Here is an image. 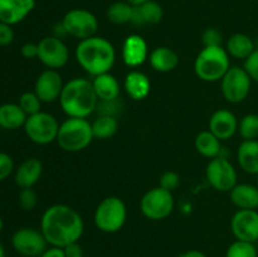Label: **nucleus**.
Returning <instances> with one entry per match:
<instances>
[{
  "label": "nucleus",
  "mask_w": 258,
  "mask_h": 257,
  "mask_svg": "<svg viewBox=\"0 0 258 257\" xmlns=\"http://www.w3.org/2000/svg\"><path fill=\"white\" fill-rule=\"evenodd\" d=\"M40 231L48 244L64 248L73 242H78L85 231V222L81 214L67 204L48 207L42 214Z\"/></svg>",
  "instance_id": "obj_1"
},
{
  "label": "nucleus",
  "mask_w": 258,
  "mask_h": 257,
  "mask_svg": "<svg viewBox=\"0 0 258 257\" xmlns=\"http://www.w3.org/2000/svg\"><path fill=\"white\" fill-rule=\"evenodd\" d=\"M75 54L78 65L92 77L110 72L116 60V50L112 43L98 35L80 40Z\"/></svg>",
  "instance_id": "obj_2"
},
{
  "label": "nucleus",
  "mask_w": 258,
  "mask_h": 257,
  "mask_svg": "<svg viewBox=\"0 0 258 257\" xmlns=\"http://www.w3.org/2000/svg\"><path fill=\"white\" fill-rule=\"evenodd\" d=\"M59 103L68 117L87 118L98 105L92 81L80 77L68 81L60 93Z\"/></svg>",
  "instance_id": "obj_3"
},
{
  "label": "nucleus",
  "mask_w": 258,
  "mask_h": 257,
  "mask_svg": "<svg viewBox=\"0 0 258 257\" xmlns=\"http://www.w3.org/2000/svg\"><path fill=\"white\" fill-rule=\"evenodd\" d=\"M231 68L229 54L222 45L204 47L194 62V71L198 78L206 82H217L223 78Z\"/></svg>",
  "instance_id": "obj_4"
},
{
  "label": "nucleus",
  "mask_w": 258,
  "mask_h": 257,
  "mask_svg": "<svg viewBox=\"0 0 258 257\" xmlns=\"http://www.w3.org/2000/svg\"><path fill=\"white\" fill-rule=\"evenodd\" d=\"M92 123L87 118L68 117L59 125L57 143L68 153L82 151L92 143Z\"/></svg>",
  "instance_id": "obj_5"
},
{
  "label": "nucleus",
  "mask_w": 258,
  "mask_h": 257,
  "mask_svg": "<svg viewBox=\"0 0 258 257\" xmlns=\"http://www.w3.org/2000/svg\"><path fill=\"white\" fill-rule=\"evenodd\" d=\"M127 209L122 199L118 197H107L102 199L93 214V222L101 232L116 233L125 224Z\"/></svg>",
  "instance_id": "obj_6"
},
{
  "label": "nucleus",
  "mask_w": 258,
  "mask_h": 257,
  "mask_svg": "<svg viewBox=\"0 0 258 257\" xmlns=\"http://www.w3.org/2000/svg\"><path fill=\"white\" fill-rule=\"evenodd\" d=\"M59 123L49 112L39 111L28 116L24 123V133L32 143L38 145H48L57 140Z\"/></svg>",
  "instance_id": "obj_7"
},
{
  "label": "nucleus",
  "mask_w": 258,
  "mask_h": 257,
  "mask_svg": "<svg viewBox=\"0 0 258 257\" xmlns=\"http://www.w3.org/2000/svg\"><path fill=\"white\" fill-rule=\"evenodd\" d=\"M174 209V197L171 191L161 186L150 189L140 201V211L148 219L161 221L171 214Z\"/></svg>",
  "instance_id": "obj_8"
},
{
  "label": "nucleus",
  "mask_w": 258,
  "mask_h": 257,
  "mask_svg": "<svg viewBox=\"0 0 258 257\" xmlns=\"http://www.w3.org/2000/svg\"><path fill=\"white\" fill-rule=\"evenodd\" d=\"M252 80L244 68L234 66L227 71L221 80V91L227 102L239 103L248 97Z\"/></svg>",
  "instance_id": "obj_9"
},
{
  "label": "nucleus",
  "mask_w": 258,
  "mask_h": 257,
  "mask_svg": "<svg viewBox=\"0 0 258 257\" xmlns=\"http://www.w3.org/2000/svg\"><path fill=\"white\" fill-rule=\"evenodd\" d=\"M206 176L211 186L218 191H231L237 185V171L233 164L224 156L211 159L206 169Z\"/></svg>",
  "instance_id": "obj_10"
},
{
  "label": "nucleus",
  "mask_w": 258,
  "mask_h": 257,
  "mask_svg": "<svg viewBox=\"0 0 258 257\" xmlns=\"http://www.w3.org/2000/svg\"><path fill=\"white\" fill-rule=\"evenodd\" d=\"M67 34L83 40L96 35L98 20L93 13L87 9H72L64 14L62 19Z\"/></svg>",
  "instance_id": "obj_11"
},
{
  "label": "nucleus",
  "mask_w": 258,
  "mask_h": 257,
  "mask_svg": "<svg viewBox=\"0 0 258 257\" xmlns=\"http://www.w3.org/2000/svg\"><path fill=\"white\" fill-rule=\"evenodd\" d=\"M47 244L42 231L30 227L17 229L12 236L13 248L23 257H39L48 248Z\"/></svg>",
  "instance_id": "obj_12"
},
{
  "label": "nucleus",
  "mask_w": 258,
  "mask_h": 257,
  "mask_svg": "<svg viewBox=\"0 0 258 257\" xmlns=\"http://www.w3.org/2000/svg\"><path fill=\"white\" fill-rule=\"evenodd\" d=\"M38 59L49 70H58L67 65L70 50L63 39L49 35L38 43Z\"/></svg>",
  "instance_id": "obj_13"
},
{
  "label": "nucleus",
  "mask_w": 258,
  "mask_h": 257,
  "mask_svg": "<svg viewBox=\"0 0 258 257\" xmlns=\"http://www.w3.org/2000/svg\"><path fill=\"white\" fill-rule=\"evenodd\" d=\"M231 231L236 239L257 243L258 242V211L238 209L231 219Z\"/></svg>",
  "instance_id": "obj_14"
},
{
  "label": "nucleus",
  "mask_w": 258,
  "mask_h": 257,
  "mask_svg": "<svg viewBox=\"0 0 258 257\" xmlns=\"http://www.w3.org/2000/svg\"><path fill=\"white\" fill-rule=\"evenodd\" d=\"M64 83L62 76L57 70H45L37 77L34 83V92L42 102H54L59 100Z\"/></svg>",
  "instance_id": "obj_15"
},
{
  "label": "nucleus",
  "mask_w": 258,
  "mask_h": 257,
  "mask_svg": "<svg viewBox=\"0 0 258 257\" xmlns=\"http://www.w3.org/2000/svg\"><path fill=\"white\" fill-rule=\"evenodd\" d=\"M238 122L239 121L232 111L221 108L209 118V131L221 141L228 140L238 131Z\"/></svg>",
  "instance_id": "obj_16"
},
{
  "label": "nucleus",
  "mask_w": 258,
  "mask_h": 257,
  "mask_svg": "<svg viewBox=\"0 0 258 257\" xmlns=\"http://www.w3.org/2000/svg\"><path fill=\"white\" fill-rule=\"evenodd\" d=\"M35 8V0H0V22L15 25L25 19Z\"/></svg>",
  "instance_id": "obj_17"
},
{
  "label": "nucleus",
  "mask_w": 258,
  "mask_h": 257,
  "mask_svg": "<svg viewBox=\"0 0 258 257\" xmlns=\"http://www.w3.org/2000/svg\"><path fill=\"white\" fill-rule=\"evenodd\" d=\"M149 58L148 43L141 35L131 34L122 44V59L128 67H139Z\"/></svg>",
  "instance_id": "obj_18"
},
{
  "label": "nucleus",
  "mask_w": 258,
  "mask_h": 257,
  "mask_svg": "<svg viewBox=\"0 0 258 257\" xmlns=\"http://www.w3.org/2000/svg\"><path fill=\"white\" fill-rule=\"evenodd\" d=\"M43 173V164L39 159L29 158L15 169L14 180L20 189L33 188L39 181Z\"/></svg>",
  "instance_id": "obj_19"
},
{
  "label": "nucleus",
  "mask_w": 258,
  "mask_h": 257,
  "mask_svg": "<svg viewBox=\"0 0 258 257\" xmlns=\"http://www.w3.org/2000/svg\"><path fill=\"white\" fill-rule=\"evenodd\" d=\"M92 86L98 101L101 102L116 101L120 96V83L117 78L110 72L95 76L92 78Z\"/></svg>",
  "instance_id": "obj_20"
},
{
  "label": "nucleus",
  "mask_w": 258,
  "mask_h": 257,
  "mask_svg": "<svg viewBox=\"0 0 258 257\" xmlns=\"http://www.w3.org/2000/svg\"><path fill=\"white\" fill-rule=\"evenodd\" d=\"M164 17L163 7L155 0H149L144 4L134 7L131 23L139 27L143 25H155L161 22Z\"/></svg>",
  "instance_id": "obj_21"
},
{
  "label": "nucleus",
  "mask_w": 258,
  "mask_h": 257,
  "mask_svg": "<svg viewBox=\"0 0 258 257\" xmlns=\"http://www.w3.org/2000/svg\"><path fill=\"white\" fill-rule=\"evenodd\" d=\"M237 161L244 173L258 174V140H243L237 149Z\"/></svg>",
  "instance_id": "obj_22"
},
{
  "label": "nucleus",
  "mask_w": 258,
  "mask_h": 257,
  "mask_svg": "<svg viewBox=\"0 0 258 257\" xmlns=\"http://www.w3.org/2000/svg\"><path fill=\"white\" fill-rule=\"evenodd\" d=\"M123 87L133 100L140 101L148 97L150 93L151 82L145 73L134 70L126 75Z\"/></svg>",
  "instance_id": "obj_23"
},
{
  "label": "nucleus",
  "mask_w": 258,
  "mask_h": 257,
  "mask_svg": "<svg viewBox=\"0 0 258 257\" xmlns=\"http://www.w3.org/2000/svg\"><path fill=\"white\" fill-rule=\"evenodd\" d=\"M231 202L238 209L258 208V186L253 184H237L231 191Z\"/></svg>",
  "instance_id": "obj_24"
},
{
  "label": "nucleus",
  "mask_w": 258,
  "mask_h": 257,
  "mask_svg": "<svg viewBox=\"0 0 258 257\" xmlns=\"http://www.w3.org/2000/svg\"><path fill=\"white\" fill-rule=\"evenodd\" d=\"M28 116L18 103L8 102L0 105V127L4 130H17L24 127Z\"/></svg>",
  "instance_id": "obj_25"
},
{
  "label": "nucleus",
  "mask_w": 258,
  "mask_h": 257,
  "mask_svg": "<svg viewBox=\"0 0 258 257\" xmlns=\"http://www.w3.org/2000/svg\"><path fill=\"white\" fill-rule=\"evenodd\" d=\"M151 67L161 73H168L175 70L179 65V55L169 47H158L149 55Z\"/></svg>",
  "instance_id": "obj_26"
},
{
  "label": "nucleus",
  "mask_w": 258,
  "mask_h": 257,
  "mask_svg": "<svg viewBox=\"0 0 258 257\" xmlns=\"http://www.w3.org/2000/svg\"><path fill=\"white\" fill-rule=\"evenodd\" d=\"M254 49H256L254 42L249 35L244 34V33H236L227 40V53L229 54V57H233L236 59L246 60L254 52Z\"/></svg>",
  "instance_id": "obj_27"
},
{
  "label": "nucleus",
  "mask_w": 258,
  "mask_h": 257,
  "mask_svg": "<svg viewBox=\"0 0 258 257\" xmlns=\"http://www.w3.org/2000/svg\"><path fill=\"white\" fill-rule=\"evenodd\" d=\"M194 145H196L197 151L204 158L214 159L221 155V140L209 130L199 133L194 141Z\"/></svg>",
  "instance_id": "obj_28"
},
{
  "label": "nucleus",
  "mask_w": 258,
  "mask_h": 257,
  "mask_svg": "<svg viewBox=\"0 0 258 257\" xmlns=\"http://www.w3.org/2000/svg\"><path fill=\"white\" fill-rule=\"evenodd\" d=\"M118 130V121L116 120L115 116L100 115L92 122V134L93 139L98 140H106L110 139L117 133Z\"/></svg>",
  "instance_id": "obj_29"
},
{
  "label": "nucleus",
  "mask_w": 258,
  "mask_h": 257,
  "mask_svg": "<svg viewBox=\"0 0 258 257\" xmlns=\"http://www.w3.org/2000/svg\"><path fill=\"white\" fill-rule=\"evenodd\" d=\"M134 7L127 2H115L108 7L107 19L116 25H122L131 23L133 19Z\"/></svg>",
  "instance_id": "obj_30"
},
{
  "label": "nucleus",
  "mask_w": 258,
  "mask_h": 257,
  "mask_svg": "<svg viewBox=\"0 0 258 257\" xmlns=\"http://www.w3.org/2000/svg\"><path fill=\"white\" fill-rule=\"evenodd\" d=\"M238 133L243 140H257L258 138V115L247 113L238 122Z\"/></svg>",
  "instance_id": "obj_31"
},
{
  "label": "nucleus",
  "mask_w": 258,
  "mask_h": 257,
  "mask_svg": "<svg viewBox=\"0 0 258 257\" xmlns=\"http://www.w3.org/2000/svg\"><path fill=\"white\" fill-rule=\"evenodd\" d=\"M226 257H258L257 244L236 239L227 248Z\"/></svg>",
  "instance_id": "obj_32"
},
{
  "label": "nucleus",
  "mask_w": 258,
  "mask_h": 257,
  "mask_svg": "<svg viewBox=\"0 0 258 257\" xmlns=\"http://www.w3.org/2000/svg\"><path fill=\"white\" fill-rule=\"evenodd\" d=\"M18 105H19L20 107H22V110L27 113V116L34 115V113L42 111L40 110V107H42V101H40V98L38 97L37 93H35L34 91H33V92L28 91V92L23 93L19 97Z\"/></svg>",
  "instance_id": "obj_33"
},
{
  "label": "nucleus",
  "mask_w": 258,
  "mask_h": 257,
  "mask_svg": "<svg viewBox=\"0 0 258 257\" xmlns=\"http://www.w3.org/2000/svg\"><path fill=\"white\" fill-rule=\"evenodd\" d=\"M38 204V196L33 188L22 189L19 193V206L23 211H33Z\"/></svg>",
  "instance_id": "obj_34"
},
{
  "label": "nucleus",
  "mask_w": 258,
  "mask_h": 257,
  "mask_svg": "<svg viewBox=\"0 0 258 257\" xmlns=\"http://www.w3.org/2000/svg\"><path fill=\"white\" fill-rule=\"evenodd\" d=\"M202 43L204 47H218L222 44V34L216 28H208L202 34Z\"/></svg>",
  "instance_id": "obj_35"
},
{
  "label": "nucleus",
  "mask_w": 258,
  "mask_h": 257,
  "mask_svg": "<svg viewBox=\"0 0 258 257\" xmlns=\"http://www.w3.org/2000/svg\"><path fill=\"white\" fill-rule=\"evenodd\" d=\"M14 171V160L7 153L0 151V181L9 178Z\"/></svg>",
  "instance_id": "obj_36"
},
{
  "label": "nucleus",
  "mask_w": 258,
  "mask_h": 257,
  "mask_svg": "<svg viewBox=\"0 0 258 257\" xmlns=\"http://www.w3.org/2000/svg\"><path fill=\"white\" fill-rule=\"evenodd\" d=\"M180 184V178L175 171H165L163 175L160 176V185L163 189L169 191L175 190Z\"/></svg>",
  "instance_id": "obj_37"
},
{
  "label": "nucleus",
  "mask_w": 258,
  "mask_h": 257,
  "mask_svg": "<svg viewBox=\"0 0 258 257\" xmlns=\"http://www.w3.org/2000/svg\"><path fill=\"white\" fill-rule=\"evenodd\" d=\"M243 68L251 80L258 83V49H254V52L244 60Z\"/></svg>",
  "instance_id": "obj_38"
},
{
  "label": "nucleus",
  "mask_w": 258,
  "mask_h": 257,
  "mask_svg": "<svg viewBox=\"0 0 258 257\" xmlns=\"http://www.w3.org/2000/svg\"><path fill=\"white\" fill-rule=\"evenodd\" d=\"M14 37L15 33L13 29V25L0 22V45L5 47V45L12 44Z\"/></svg>",
  "instance_id": "obj_39"
},
{
  "label": "nucleus",
  "mask_w": 258,
  "mask_h": 257,
  "mask_svg": "<svg viewBox=\"0 0 258 257\" xmlns=\"http://www.w3.org/2000/svg\"><path fill=\"white\" fill-rule=\"evenodd\" d=\"M20 54L27 58V59L38 58V44H35V43H25L20 48Z\"/></svg>",
  "instance_id": "obj_40"
},
{
  "label": "nucleus",
  "mask_w": 258,
  "mask_h": 257,
  "mask_svg": "<svg viewBox=\"0 0 258 257\" xmlns=\"http://www.w3.org/2000/svg\"><path fill=\"white\" fill-rule=\"evenodd\" d=\"M66 257H83V248L78 242H73V243L68 244L63 248Z\"/></svg>",
  "instance_id": "obj_41"
},
{
  "label": "nucleus",
  "mask_w": 258,
  "mask_h": 257,
  "mask_svg": "<svg viewBox=\"0 0 258 257\" xmlns=\"http://www.w3.org/2000/svg\"><path fill=\"white\" fill-rule=\"evenodd\" d=\"M39 257H66V254L63 248H60V247L50 246L49 248L45 249Z\"/></svg>",
  "instance_id": "obj_42"
},
{
  "label": "nucleus",
  "mask_w": 258,
  "mask_h": 257,
  "mask_svg": "<svg viewBox=\"0 0 258 257\" xmlns=\"http://www.w3.org/2000/svg\"><path fill=\"white\" fill-rule=\"evenodd\" d=\"M53 35H54V37H57V38H59V39H63L66 35H68L67 30H66L64 25H63L62 22L57 23V24L53 27Z\"/></svg>",
  "instance_id": "obj_43"
},
{
  "label": "nucleus",
  "mask_w": 258,
  "mask_h": 257,
  "mask_svg": "<svg viewBox=\"0 0 258 257\" xmlns=\"http://www.w3.org/2000/svg\"><path fill=\"white\" fill-rule=\"evenodd\" d=\"M179 257H208L204 252L199 251V249H189V251L181 253Z\"/></svg>",
  "instance_id": "obj_44"
},
{
  "label": "nucleus",
  "mask_w": 258,
  "mask_h": 257,
  "mask_svg": "<svg viewBox=\"0 0 258 257\" xmlns=\"http://www.w3.org/2000/svg\"><path fill=\"white\" fill-rule=\"evenodd\" d=\"M125 2H127L128 4H131L133 7H138V5H141L144 4V3L149 2V0H125Z\"/></svg>",
  "instance_id": "obj_45"
},
{
  "label": "nucleus",
  "mask_w": 258,
  "mask_h": 257,
  "mask_svg": "<svg viewBox=\"0 0 258 257\" xmlns=\"http://www.w3.org/2000/svg\"><path fill=\"white\" fill-rule=\"evenodd\" d=\"M0 257H5V248L2 244V242H0Z\"/></svg>",
  "instance_id": "obj_46"
},
{
  "label": "nucleus",
  "mask_w": 258,
  "mask_h": 257,
  "mask_svg": "<svg viewBox=\"0 0 258 257\" xmlns=\"http://www.w3.org/2000/svg\"><path fill=\"white\" fill-rule=\"evenodd\" d=\"M3 228H4V222H3V218L0 217V233H2Z\"/></svg>",
  "instance_id": "obj_47"
},
{
  "label": "nucleus",
  "mask_w": 258,
  "mask_h": 257,
  "mask_svg": "<svg viewBox=\"0 0 258 257\" xmlns=\"http://www.w3.org/2000/svg\"><path fill=\"white\" fill-rule=\"evenodd\" d=\"M256 176H257V180H256V185L258 186V174H257V175H256Z\"/></svg>",
  "instance_id": "obj_48"
},
{
  "label": "nucleus",
  "mask_w": 258,
  "mask_h": 257,
  "mask_svg": "<svg viewBox=\"0 0 258 257\" xmlns=\"http://www.w3.org/2000/svg\"><path fill=\"white\" fill-rule=\"evenodd\" d=\"M256 244H257V248H258V242H257V243H256Z\"/></svg>",
  "instance_id": "obj_49"
}]
</instances>
